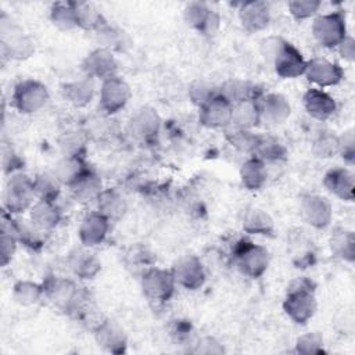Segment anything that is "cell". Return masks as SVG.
<instances>
[{
  "instance_id": "obj_11",
  "label": "cell",
  "mask_w": 355,
  "mask_h": 355,
  "mask_svg": "<svg viewBox=\"0 0 355 355\" xmlns=\"http://www.w3.org/2000/svg\"><path fill=\"white\" fill-rule=\"evenodd\" d=\"M183 17L187 25L200 31L202 35L212 36L219 29V15L209 10L204 3H189L183 11Z\"/></svg>"
},
{
  "instance_id": "obj_10",
  "label": "cell",
  "mask_w": 355,
  "mask_h": 355,
  "mask_svg": "<svg viewBox=\"0 0 355 355\" xmlns=\"http://www.w3.org/2000/svg\"><path fill=\"white\" fill-rule=\"evenodd\" d=\"M176 284L187 290H197L205 282V270L201 261L194 255L180 258L171 269Z\"/></svg>"
},
{
  "instance_id": "obj_5",
  "label": "cell",
  "mask_w": 355,
  "mask_h": 355,
  "mask_svg": "<svg viewBox=\"0 0 355 355\" xmlns=\"http://www.w3.org/2000/svg\"><path fill=\"white\" fill-rule=\"evenodd\" d=\"M33 179L25 173H15L7 183L4 191V207L10 214H19L32 207L35 198Z\"/></svg>"
},
{
  "instance_id": "obj_30",
  "label": "cell",
  "mask_w": 355,
  "mask_h": 355,
  "mask_svg": "<svg viewBox=\"0 0 355 355\" xmlns=\"http://www.w3.org/2000/svg\"><path fill=\"white\" fill-rule=\"evenodd\" d=\"M252 157H257L263 162H277L287 158V150L279 139L259 135Z\"/></svg>"
},
{
  "instance_id": "obj_26",
  "label": "cell",
  "mask_w": 355,
  "mask_h": 355,
  "mask_svg": "<svg viewBox=\"0 0 355 355\" xmlns=\"http://www.w3.org/2000/svg\"><path fill=\"white\" fill-rule=\"evenodd\" d=\"M61 219V211L55 201L37 200L31 207V220L40 230H49L58 225Z\"/></svg>"
},
{
  "instance_id": "obj_12",
  "label": "cell",
  "mask_w": 355,
  "mask_h": 355,
  "mask_svg": "<svg viewBox=\"0 0 355 355\" xmlns=\"http://www.w3.org/2000/svg\"><path fill=\"white\" fill-rule=\"evenodd\" d=\"M116 68V60L108 49H96L82 61V69L87 78H98L105 80L111 76H115Z\"/></svg>"
},
{
  "instance_id": "obj_41",
  "label": "cell",
  "mask_w": 355,
  "mask_h": 355,
  "mask_svg": "<svg viewBox=\"0 0 355 355\" xmlns=\"http://www.w3.org/2000/svg\"><path fill=\"white\" fill-rule=\"evenodd\" d=\"M313 154L319 158H329L340 153V139L331 133H322L313 143Z\"/></svg>"
},
{
  "instance_id": "obj_39",
  "label": "cell",
  "mask_w": 355,
  "mask_h": 355,
  "mask_svg": "<svg viewBox=\"0 0 355 355\" xmlns=\"http://www.w3.org/2000/svg\"><path fill=\"white\" fill-rule=\"evenodd\" d=\"M50 18L53 24L61 31H71L78 26L76 14L72 6V1L68 3H55L51 7Z\"/></svg>"
},
{
  "instance_id": "obj_22",
  "label": "cell",
  "mask_w": 355,
  "mask_h": 355,
  "mask_svg": "<svg viewBox=\"0 0 355 355\" xmlns=\"http://www.w3.org/2000/svg\"><path fill=\"white\" fill-rule=\"evenodd\" d=\"M218 93L232 105L241 101H257L263 94L257 85L240 79H232L225 82L218 89Z\"/></svg>"
},
{
  "instance_id": "obj_1",
  "label": "cell",
  "mask_w": 355,
  "mask_h": 355,
  "mask_svg": "<svg viewBox=\"0 0 355 355\" xmlns=\"http://www.w3.org/2000/svg\"><path fill=\"white\" fill-rule=\"evenodd\" d=\"M283 309L293 322L306 323L316 312L315 284L306 277L293 280L283 301Z\"/></svg>"
},
{
  "instance_id": "obj_45",
  "label": "cell",
  "mask_w": 355,
  "mask_h": 355,
  "mask_svg": "<svg viewBox=\"0 0 355 355\" xmlns=\"http://www.w3.org/2000/svg\"><path fill=\"white\" fill-rule=\"evenodd\" d=\"M17 243L18 240L12 236V233L10 230H7L6 227H1V236H0V250H1V266H6L17 248Z\"/></svg>"
},
{
  "instance_id": "obj_31",
  "label": "cell",
  "mask_w": 355,
  "mask_h": 355,
  "mask_svg": "<svg viewBox=\"0 0 355 355\" xmlns=\"http://www.w3.org/2000/svg\"><path fill=\"white\" fill-rule=\"evenodd\" d=\"M240 178L248 190L261 189L268 178L265 162L257 157L248 158L240 168Z\"/></svg>"
},
{
  "instance_id": "obj_2",
  "label": "cell",
  "mask_w": 355,
  "mask_h": 355,
  "mask_svg": "<svg viewBox=\"0 0 355 355\" xmlns=\"http://www.w3.org/2000/svg\"><path fill=\"white\" fill-rule=\"evenodd\" d=\"M234 261L243 275L257 279L268 269L269 252L262 245L241 240L234 247Z\"/></svg>"
},
{
  "instance_id": "obj_9",
  "label": "cell",
  "mask_w": 355,
  "mask_h": 355,
  "mask_svg": "<svg viewBox=\"0 0 355 355\" xmlns=\"http://www.w3.org/2000/svg\"><path fill=\"white\" fill-rule=\"evenodd\" d=\"M270 62L273 64L276 73L287 79L304 75L306 68V61L304 60L302 54L287 40L282 42Z\"/></svg>"
},
{
  "instance_id": "obj_25",
  "label": "cell",
  "mask_w": 355,
  "mask_h": 355,
  "mask_svg": "<svg viewBox=\"0 0 355 355\" xmlns=\"http://www.w3.org/2000/svg\"><path fill=\"white\" fill-rule=\"evenodd\" d=\"M241 227L250 234L272 236L275 230V223L266 211L257 207H248L243 211Z\"/></svg>"
},
{
  "instance_id": "obj_35",
  "label": "cell",
  "mask_w": 355,
  "mask_h": 355,
  "mask_svg": "<svg viewBox=\"0 0 355 355\" xmlns=\"http://www.w3.org/2000/svg\"><path fill=\"white\" fill-rule=\"evenodd\" d=\"M223 130H225V137L234 148L244 153H251V154L254 153L259 135L252 133L251 129L239 128L233 123H229L226 128H223Z\"/></svg>"
},
{
  "instance_id": "obj_27",
  "label": "cell",
  "mask_w": 355,
  "mask_h": 355,
  "mask_svg": "<svg viewBox=\"0 0 355 355\" xmlns=\"http://www.w3.org/2000/svg\"><path fill=\"white\" fill-rule=\"evenodd\" d=\"M87 165L83 161V157L78 155H64L54 168V175L61 182V184H67L68 187L76 182L86 171Z\"/></svg>"
},
{
  "instance_id": "obj_28",
  "label": "cell",
  "mask_w": 355,
  "mask_h": 355,
  "mask_svg": "<svg viewBox=\"0 0 355 355\" xmlns=\"http://www.w3.org/2000/svg\"><path fill=\"white\" fill-rule=\"evenodd\" d=\"M72 196L82 202L97 200L98 194L103 191L101 179L92 169H87L76 182L69 186Z\"/></svg>"
},
{
  "instance_id": "obj_21",
  "label": "cell",
  "mask_w": 355,
  "mask_h": 355,
  "mask_svg": "<svg viewBox=\"0 0 355 355\" xmlns=\"http://www.w3.org/2000/svg\"><path fill=\"white\" fill-rule=\"evenodd\" d=\"M302 100L306 112L319 121L329 119L336 112L337 108L334 98L322 89L306 90Z\"/></svg>"
},
{
  "instance_id": "obj_42",
  "label": "cell",
  "mask_w": 355,
  "mask_h": 355,
  "mask_svg": "<svg viewBox=\"0 0 355 355\" xmlns=\"http://www.w3.org/2000/svg\"><path fill=\"white\" fill-rule=\"evenodd\" d=\"M295 351L298 354H322L323 351V338L319 333L312 331V333H306L304 336H301L297 340L295 344Z\"/></svg>"
},
{
  "instance_id": "obj_15",
  "label": "cell",
  "mask_w": 355,
  "mask_h": 355,
  "mask_svg": "<svg viewBox=\"0 0 355 355\" xmlns=\"http://www.w3.org/2000/svg\"><path fill=\"white\" fill-rule=\"evenodd\" d=\"M304 219L316 229H323L331 222V207L324 197L306 194L301 200Z\"/></svg>"
},
{
  "instance_id": "obj_3",
  "label": "cell",
  "mask_w": 355,
  "mask_h": 355,
  "mask_svg": "<svg viewBox=\"0 0 355 355\" xmlns=\"http://www.w3.org/2000/svg\"><path fill=\"white\" fill-rule=\"evenodd\" d=\"M12 105L22 114H33L43 108L49 101L47 87L33 79L19 82L12 92Z\"/></svg>"
},
{
  "instance_id": "obj_16",
  "label": "cell",
  "mask_w": 355,
  "mask_h": 355,
  "mask_svg": "<svg viewBox=\"0 0 355 355\" xmlns=\"http://www.w3.org/2000/svg\"><path fill=\"white\" fill-rule=\"evenodd\" d=\"M97 344L108 352L122 354L126 349V336L122 327L110 319H103L94 327Z\"/></svg>"
},
{
  "instance_id": "obj_46",
  "label": "cell",
  "mask_w": 355,
  "mask_h": 355,
  "mask_svg": "<svg viewBox=\"0 0 355 355\" xmlns=\"http://www.w3.org/2000/svg\"><path fill=\"white\" fill-rule=\"evenodd\" d=\"M97 39L105 46V47H118L122 42V33L118 32L115 28L110 26L107 22H104L97 31H96Z\"/></svg>"
},
{
  "instance_id": "obj_32",
  "label": "cell",
  "mask_w": 355,
  "mask_h": 355,
  "mask_svg": "<svg viewBox=\"0 0 355 355\" xmlns=\"http://www.w3.org/2000/svg\"><path fill=\"white\" fill-rule=\"evenodd\" d=\"M62 94L75 107H85L89 104L94 94V86L90 78L78 79L73 82H68L62 86Z\"/></svg>"
},
{
  "instance_id": "obj_44",
  "label": "cell",
  "mask_w": 355,
  "mask_h": 355,
  "mask_svg": "<svg viewBox=\"0 0 355 355\" xmlns=\"http://www.w3.org/2000/svg\"><path fill=\"white\" fill-rule=\"evenodd\" d=\"M60 146L64 151V155H78L83 157L85 151V139L78 132H68L62 136Z\"/></svg>"
},
{
  "instance_id": "obj_49",
  "label": "cell",
  "mask_w": 355,
  "mask_h": 355,
  "mask_svg": "<svg viewBox=\"0 0 355 355\" xmlns=\"http://www.w3.org/2000/svg\"><path fill=\"white\" fill-rule=\"evenodd\" d=\"M341 57L347 61H354L355 58V40L351 36H345L344 40L337 46Z\"/></svg>"
},
{
  "instance_id": "obj_8",
  "label": "cell",
  "mask_w": 355,
  "mask_h": 355,
  "mask_svg": "<svg viewBox=\"0 0 355 355\" xmlns=\"http://www.w3.org/2000/svg\"><path fill=\"white\" fill-rule=\"evenodd\" d=\"M130 98L129 85L119 76H111L101 83L100 89V108L111 115L122 110Z\"/></svg>"
},
{
  "instance_id": "obj_17",
  "label": "cell",
  "mask_w": 355,
  "mask_h": 355,
  "mask_svg": "<svg viewBox=\"0 0 355 355\" xmlns=\"http://www.w3.org/2000/svg\"><path fill=\"white\" fill-rule=\"evenodd\" d=\"M110 220L97 212L87 214L79 226V239L85 247H94L101 244L108 233Z\"/></svg>"
},
{
  "instance_id": "obj_6",
  "label": "cell",
  "mask_w": 355,
  "mask_h": 355,
  "mask_svg": "<svg viewBox=\"0 0 355 355\" xmlns=\"http://www.w3.org/2000/svg\"><path fill=\"white\" fill-rule=\"evenodd\" d=\"M0 26L1 50L4 55L12 60H25L33 54L35 44L31 37L22 32V29H19L14 22L6 21L4 17H1Z\"/></svg>"
},
{
  "instance_id": "obj_48",
  "label": "cell",
  "mask_w": 355,
  "mask_h": 355,
  "mask_svg": "<svg viewBox=\"0 0 355 355\" xmlns=\"http://www.w3.org/2000/svg\"><path fill=\"white\" fill-rule=\"evenodd\" d=\"M126 258L129 259L130 265H140V268H141L143 265L147 266V265L151 262L150 254H148L147 250L143 248V247H135V248L132 247L130 251L128 252Z\"/></svg>"
},
{
  "instance_id": "obj_34",
  "label": "cell",
  "mask_w": 355,
  "mask_h": 355,
  "mask_svg": "<svg viewBox=\"0 0 355 355\" xmlns=\"http://www.w3.org/2000/svg\"><path fill=\"white\" fill-rule=\"evenodd\" d=\"M78 26L86 31H97L105 21L101 12L93 3L89 1H72Z\"/></svg>"
},
{
  "instance_id": "obj_29",
  "label": "cell",
  "mask_w": 355,
  "mask_h": 355,
  "mask_svg": "<svg viewBox=\"0 0 355 355\" xmlns=\"http://www.w3.org/2000/svg\"><path fill=\"white\" fill-rule=\"evenodd\" d=\"M97 208L98 212L103 214L108 220H116L123 216L126 212V201L114 189L103 190L97 197Z\"/></svg>"
},
{
  "instance_id": "obj_40",
  "label": "cell",
  "mask_w": 355,
  "mask_h": 355,
  "mask_svg": "<svg viewBox=\"0 0 355 355\" xmlns=\"http://www.w3.org/2000/svg\"><path fill=\"white\" fill-rule=\"evenodd\" d=\"M216 94H218V89H215L212 83H209L204 79L194 80L189 87V97L198 107L204 105L207 101H209Z\"/></svg>"
},
{
  "instance_id": "obj_47",
  "label": "cell",
  "mask_w": 355,
  "mask_h": 355,
  "mask_svg": "<svg viewBox=\"0 0 355 355\" xmlns=\"http://www.w3.org/2000/svg\"><path fill=\"white\" fill-rule=\"evenodd\" d=\"M338 139H340V154H343V157L345 159L352 162L354 161V155H355V144H354L355 141H354L352 130L345 132Z\"/></svg>"
},
{
  "instance_id": "obj_14",
  "label": "cell",
  "mask_w": 355,
  "mask_h": 355,
  "mask_svg": "<svg viewBox=\"0 0 355 355\" xmlns=\"http://www.w3.org/2000/svg\"><path fill=\"white\" fill-rule=\"evenodd\" d=\"M308 80L318 85L319 87L334 86L341 82L344 72L336 62H330L324 58H312L306 61L305 73Z\"/></svg>"
},
{
  "instance_id": "obj_33",
  "label": "cell",
  "mask_w": 355,
  "mask_h": 355,
  "mask_svg": "<svg viewBox=\"0 0 355 355\" xmlns=\"http://www.w3.org/2000/svg\"><path fill=\"white\" fill-rule=\"evenodd\" d=\"M257 101H241L234 104L232 108L230 123L244 129H252L257 126L261 122V114Z\"/></svg>"
},
{
  "instance_id": "obj_23",
  "label": "cell",
  "mask_w": 355,
  "mask_h": 355,
  "mask_svg": "<svg viewBox=\"0 0 355 355\" xmlns=\"http://www.w3.org/2000/svg\"><path fill=\"white\" fill-rule=\"evenodd\" d=\"M159 125L161 119L157 111L151 107H141L137 110L129 122L132 133L144 140L154 137L159 130Z\"/></svg>"
},
{
  "instance_id": "obj_38",
  "label": "cell",
  "mask_w": 355,
  "mask_h": 355,
  "mask_svg": "<svg viewBox=\"0 0 355 355\" xmlns=\"http://www.w3.org/2000/svg\"><path fill=\"white\" fill-rule=\"evenodd\" d=\"M43 297H44V287L37 283H33L29 280H21L14 286V298L21 305H25V306L35 305L40 302Z\"/></svg>"
},
{
  "instance_id": "obj_24",
  "label": "cell",
  "mask_w": 355,
  "mask_h": 355,
  "mask_svg": "<svg viewBox=\"0 0 355 355\" xmlns=\"http://www.w3.org/2000/svg\"><path fill=\"white\" fill-rule=\"evenodd\" d=\"M68 265L75 276L79 279H92L94 277L100 269L101 262L96 257V254L90 252L85 248H75L68 258Z\"/></svg>"
},
{
  "instance_id": "obj_4",
  "label": "cell",
  "mask_w": 355,
  "mask_h": 355,
  "mask_svg": "<svg viewBox=\"0 0 355 355\" xmlns=\"http://www.w3.org/2000/svg\"><path fill=\"white\" fill-rule=\"evenodd\" d=\"M312 33L323 47H337L347 36L345 18L340 11L319 15L312 24Z\"/></svg>"
},
{
  "instance_id": "obj_43",
  "label": "cell",
  "mask_w": 355,
  "mask_h": 355,
  "mask_svg": "<svg viewBox=\"0 0 355 355\" xmlns=\"http://www.w3.org/2000/svg\"><path fill=\"white\" fill-rule=\"evenodd\" d=\"M320 4L319 0H294L288 3V11L295 19H306L319 10Z\"/></svg>"
},
{
  "instance_id": "obj_36",
  "label": "cell",
  "mask_w": 355,
  "mask_h": 355,
  "mask_svg": "<svg viewBox=\"0 0 355 355\" xmlns=\"http://www.w3.org/2000/svg\"><path fill=\"white\" fill-rule=\"evenodd\" d=\"M330 247L336 257L352 262L355 259V236L354 232L338 229L331 234Z\"/></svg>"
},
{
  "instance_id": "obj_7",
  "label": "cell",
  "mask_w": 355,
  "mask_h": 355,
  "mask_svg": "<svg viewBox=\"0 0 355 355\" xmlns=\"http://www.w3.org/2000/svg\"><path fill=\"white\" fill-rule=\"evenodd\" d=\"M176 282L172 270L148 268L141 276V288L144 295L155 302L168 301L175 293Z\"/></svg>"
},
{
  "instance_id": "obj_19",
  "label": "cell",
  "mask_w": 355,
  "mask_h": 355,
  "mask_svg": "<svg viewBox=\"0 0 355 355\" xmlns=\"http://www.w3.org/2000/svg\"><path fill=\"white\" fill-rule=\"evenodd\" d=\"M240 21L245 31L258 32L266 28L270 19L269 6L265 1H244L240 6Z\"/></svg>"
},
{
  "instance_id": "obj_37",
  "label": "cell",
  "mask_w": 355,
  "mask_h": 355,
  "mask_svg": "<svg viewBox=\"0 0 355 355\" xmlns=\"http://www.w3.org/2000/svg\"><path fill=\"white\" fill-rule=\"evenodd\" d=\"M61 182L57 179L54 172H43L33 179L35 196L39 200L55 201L60 194Z\"/></svg>"
},
{
  "instance_id": "obj_13",
  "label": "cell",
  "mask_w": 355,
  "mask_h": 355,
  "mask_svg": "<svg viewBox=\"0 0 355 355\" xmlns=\"http://www.w3.org/2000/svg\"><path fill=\"white\" fill-rule=\"evenodd\" d=\"M233 105L219 93L200 107V122L207 128H226L232 121Z\"/></svg>"
},
{
  "instance_id": "obj_18",
  "label": "cell",
  "mask_w": 355,
  "mask_h": 355,
  "mask_svg": "<svg viewBox=\"0 0 355 355\" xmlns=\"http://www.w3.org/2000/svg\"><path fill=\"white\" fill-rule=\"evenodd\" d=\"M257 104L261 114V119H266L270 123L284 122L291 112V107L287 98L279 93L262 94L258 98Z\"/></svg>"
},
{
  "instance_id": "obj_20",
  "label": "cell",
  "mask_w": 355,
  "mask_h": 355,
  "mask_svg": "<svg viewBox=\"0 0 355 355\" xmlns=\"http://www.w3.org/2000/svg\"><path fill=\"white\" fill-rule=\"evenodd\" d=\"M326 189L344 201H352L355 194L354 175L345 168L330 169L323 179Z\"/></svg>"
}]
</instances>
